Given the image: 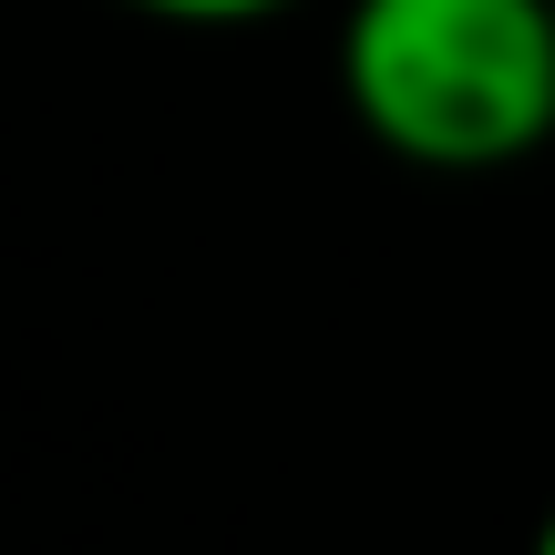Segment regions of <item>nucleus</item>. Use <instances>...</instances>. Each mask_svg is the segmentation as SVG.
<instances>
[{"mask_svg":"<svg viewBox=\"0 0 555 555\" xmlns=\"http://www.w3.org/2000/svg\"><path fill=\"white\" fill-rule=\"evenodd\" d=\"M339 103L422 176H494L555 144V0H350Z\"/></svg>","mask_w":555,"mask_h":555,"instance_id":"f257e3e1","label":"nucleus"},{"mask_svg":"<svg viewBox=\"0 0 555 555\" xmlns=\"http://www.w3.org/2000/svg\"><path fill=\"white\" fill-rule=\"evenodd\" d=\"M535 555H555V504H545V525H535Z\"/></svg>","mask_w":555,"mask_h":555,"instance_id":"7ed1b4c3","label":"nucleus"},{"mask_svg":"<svg viewBox=\"0 0 555 555\" xmlns=\"http://www.w3.org/2000/svg\"><path fill=\"white\" fill-rule=\"evenodd\" d=\"M124 11L185 21V31H237V21H268V11H288V0H124Z\"/></svg>","mask_w":555,"mask_h":555,"instance_id":"f03ea898","label":"nucleus"}]
</instances>
